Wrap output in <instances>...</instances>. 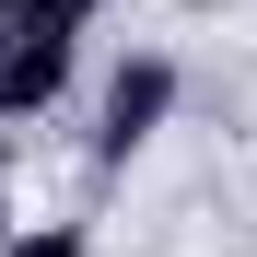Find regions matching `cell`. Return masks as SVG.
Wrapping results in <instances>:
<instances>
[{
    "mask_svg": "<svg viewBox=\"0 0 257 257\" xmlns=\"http://www.w3.org/2000/svg\"><path fill=\"white\" fill-rule=\"evenodd\" d=\"M0 257H94L82 222H0Z\"/></svg>",
    "mask_w": 257,
    "mask_h": 257,
    "instance_id": "obj_2",
    "label": "cell"
},
{
    "mask_svg": "<svg viewBox=\"0 0 257 257\" xmlns=\"http://www.w3.org/2000/svg\"><path fill=\"white\" fill-rule=\"evenodd\" d=\"M164 117H176V59H152V47H141V59H117V70H105V128H94V152L128 164Z\"/></svg>",
    "mask_w": 257,
    "mask_h": 257,
    "instance_id": "obj_1",
    "label": "cell"
},
{
    "mask_svg": "<svg viewBox=\"0 0 257 257\" xmlns=\"http://www.w3.org/2000/svg\"><path fill=\"white\" fill-rule=\"evenodd\" d=\"M0 47H12V24H0Z\"/></svg>",
    "mask_w": 257,
    "mask_h": 257,
    "instance_id": "obj_4",
    "label": "cell"
},
{
    "mask_svg": "<svg viewBox=\"0 0 257 257\" xmlns=\"http://www.w3.org/2000/svg\"><path fill=\"white\" fill-rule=\"evenodd\" d=\"M0 222H12V128H0Z\"/></svg>",
    "mask_w": 257,
    "mask_h": 257,
    "instance_id": "obj_3",
    "label": "cell"
}]
</instances>
